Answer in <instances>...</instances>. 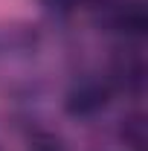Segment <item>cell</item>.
Here are the masks:
<instances>
[{
	"label": "cell",
	"instance_id": "2",
	"mask_svg": "<svg viewBox=\"0 0 148 151\" xmlns=\"http://www.w3.org/2000/svg\"><path fill=\"white\" fill-rule=\"evenodd\" d=\"M108 105V87L99 81H84L67 96V111L78 116H90Z\"/></svg>",
	"mask_w": 148,
	"mask_h": 151
},
{
	"label": "cell",
	"instance_id": "5",
	"mask_svg": "<svg viewBox=\"0 0 148 151\" xmlns=\"http://www.w3.org/2000/svg\"><path fill=\"white\" fill-rule=\"evenodd\" d=\"M32 151H64V145L58 139H52V137H44V139H38L32 145Z\"/></svg>",
	"mask_w": 148,
	"mask_h": 151
},
{
	"label": "cell",
	"instance_id": "1",
	"mask_svg": "<svg viewBox=\"0 0 148 151\" xmlns=\"http://www.w3.org/2000/svg\"><path fill=\"white\" fill-rule=\"evenodd\" d=\"M108 20L116 32L122 35H131V38H139L145 35L148 29V12L139 0H125V3H113L111 12H108Z\"/></svg>",
	"mask_w": 148,
	"mask_h": 151
},
{
	"label": "cell",
	"instance_id": "3",
	"mask_svg": "<svg viewBox=\"0 0 148 151\" xmlns=\"http://www.w3.org/2000/svg\"><path fill=\"white\" fill-rule=\"evenodd\" d=\"M116 81H119V87H125V90H139L142 81H145V67H142V61H139V58H125V61H119V67H116Z\"/></svg>",
	"mask_w": 148,
	"mask_h": 151
},
{
	"label": "cell",
	"instance_id": "6",
	"mask_svg": "<svg viewBox=\"0 0 148 151\" xmlns=\"http://www.w3.org/2000/svg\"><path fill=\"white\" fill-rule=\"evenodd\" d=\"M50 6H55V9H73V6H78L81 0H47Z\"/></svg>",
	"mask_w": 148,
	"mask_h": 151
},
{
	"label": "cell",
	"instance_id": "4",
	"mask_svg": "<svg viewBox=\"0 0 148 151\" xmlns=\"http://www.w3.org/2000/svg\"><path fill=\"white\" fill-rule=\"evenodd\" d=\"M122 137H125V139H131L134 145H139V142H142V122H139V116H134L128 125L122 128Z\"/></svg>",
	"mask_w": 148,
	"mask_h": 151
}]
</instances>
